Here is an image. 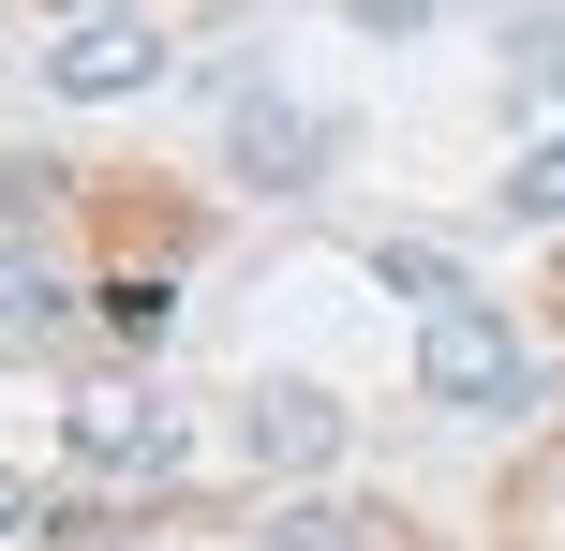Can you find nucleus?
Wrapping results in <instances>:
<instances>
[{
	"mask_svg": "<svg viewBox=\"0 0 565 551\" xmlns=\"http://www.w3.org/2000/svg\"><path fill=\"white\" fill-rule=\"evenodd\" d=\"M417 388H431L447 417H507L521 388H536V358H521L507 298H447V314L417 328Z\"/></svg>",
	"mask_w": 565,
	"mask_h": 551,
	"instance_id": "f257e3e1",
	"label": "nucleus"
},
{
	"mask_svg": "<svg viewBox=\"0 0 565 551\" xmlns=\"http://www.w3.org/2000/svg\"><path fill=\"white\" fill-rule=\"evenodd\" d=\"M0 328H60V284H45V268H0Z\"/></svg>",
	"mask_w": 565,
	"mask_h": 551,
	"instance_id": "6e6552de",
	"label": "nucleus"
},
{
	"mask_svg": "<svg viewBox=\"0 0 565 551\" xmlns=\"http://www.w3.org/2000/svg\"><path fill=\"white\" fill-rule=\"evenodd\" d=\"M224 135H238V179H268V194H298V179L342 149L328 119H312V105H282V89H238V119H224Z\"/></svg>",
	"mask_w": 565,
	"mask_h": 551,
	"instance_id": "20e7f679",
	"label": "nucleus"
},
{
	"mask_svg": "<svg viewBox=\"0 0 565 551\" xmlns=\"http://www.w3.org/2000/svg\"><path fill=\"white\" fill-rule=\"evenodd\" d=\"M507 224H565V135L507 165Z\"/></svg>",
	"mask_w": 565,
	"mask_h": 551,
	"instance_id": "423d86ee",
	"label": "nucleus"
},
{
	"mask_svg": "<svg viewBox=\"0 0 565 551\" xmlns=\"http://www.w3.org/2000/svg\"><path fill=\"white\" fill-rule=\"evenodd\" d=\"M238 447H254L268 477H312V463H342V403L312 373H254L238 388Z\"/></svg>",
	"mask_w": 565,
	"mask_h": 551,
	"instance_id": "f03ea898",
	"label": "nucleus"
},
{
	"mask_svg": "<svg viewBox=\"0 0 565 551\" xmlns=\"http://www.w3.org/2000/svg\"><path fill=\"white\" fill-rule=\"evenodd\" d=\"M15 522H30V492H15V477H0V537H15Z\"/></svg>",
	"mask_w": 565,
	"mask_h": 551,
	"instance_id": "9d476101",
	"label": "nucleus"
},
{
	"mask_svg": "<svg viewBox=\"0 0 565 551\" xmlns=\"http://www.w3.org/2000/svg\"><path fill=\"white\" fill-rule=\"evenodd\" d=\"M149 75H164V30H149V15H89L75 45L45 60L60 105H119V89H149Z\"/></svg>",
	"mask_w": 565,
	"mask_h": 551,
	"instance_id": "7ed1b4c3",
	"label": "nucleus"
},
{
	"mask_svg": "<svg viewBox=\"0 0 565 551\" xmlns=\"http://www.w3.org/2000/svg\"><path fill=\"white\" fill-rule=\"evenodd\" d=\"M75 463H105V477L149 463V477H164V463H179V417L135 403V388H89V403H75Z\"/></svg>",
	"mask_w": 565,
	"mask_h": 551,
	"instance_id": "39448f33",
	"label": "nucleus"
},
{
	"mask_svg": "<svg viewBox=\"0 0 565 551\" xmlns=\"http://www.w3.org/2000/svg\"><path fill=\"white\" fill-rule=\"evenodd\" d=\"M521 89H565V30H521Z\"/></svg>",
	"mask_w": 565,
	"mask_h": 551,
	"instance_id": "1a4fd4ad",
	"label": "nucleus"
},
{
	"mask_svg": "<svg viewBox=\"0 0 565 551\" xmlns=\"http://www.w3.org/2000/svg\"><path fill=\"white\" fill-rule=\"evenodd\" d=\"M387 284H402V298H431V314H447V298H461V268L431 254V239H387Z\"/></svg>",
	"mask_w": 565,
	"mask_h": 551,
	"instance_id": "0eeeda50",
	"label": "nucleus"
}]
</instances>
